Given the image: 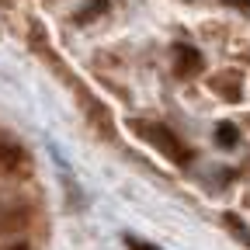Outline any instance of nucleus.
<instances>
[{
  "label": "nucleus",
  "mask_w": 250,
  "mask_h": 250,
  "mask_svg": "<svg viewBox=\"0 0 250 250\" xmlns=\"http://www.w3.org/2000/svg\"><path fill=\"white\" fill-rule=\"evenodd\" d=\"M174 73L177 77H195V73H202V52L198 49H191V45H184V42H177L174 45Z\"/></svg>",
  "instance_id": "2"
},
{
  "label": "nucleus",
  "mask_w": 250,
  "mask_h": 250,
  "mask_svg": "<svg viewBox=\"0 0 250 250\" xmlns=\"http://www.w3.org/2000/svg\"><path fill=\"white\" fill-rule=\"evenodd\" d=\"M226 226H233V233H236V236H240L243 243H250V236H247V226L240 223V219H236V215H226Z\"/></svg>",
  "instance_id": "5"
},
{
  "label": "nucleus",
  "mask_w": 250,
  "mask_h": 250,
  "mask_svg": "<svg viewBox=\"0 0 250 250\" xmlns=\"http://www.w3.org/2000/svg\"><path fill=\"white\" fill-rule=\"evenodd\" d=\"M215 139H219V146L233 149V146L240 143V129H236L233 122H223V125H219V129H215Z\"/></svg>",
  "instance_id": "4"
},
{
  "label": "nucleus",
  "mask_w": 250,
  "mask_h": 250,
  "mask_svg": "<svg viewBox=\"0 0 250 250\" xmlns=\"http://www.w3.org/2000/svg\"><path fill=\"white\" fill-rule=\"evenodd\" d=\"M223 4H229V7H236L240 14H250V0H223Z\"/></svg>",
  "instance_id": "7"
},
{
  "label": "nucleus",
  "mask_w": 250,
  "mask_h": 250,
  "mask_svg": "<svg viewBox=\"0 0 250 250\" xmlns=\"http://www.w3.org/2000/svg\"><path fill=\"white\" fill-rule=\"evenodd\" d=\"M125 247H129V250H160V247L143 243V240H136V236H125Z\"/></svg>",
  "instance_id": "6"
},
{
  "label": "nucleus",
  "mask_w": 250,
  "mask_h": 250,
  "mask_svg": "<svg viewBox=\"0 0 250 250\" xmlns=\"http://www.w3.org/2000/svg\"><path fill=\"white\" fill-rule=\"evenodd\" d=\"M11 250H28V247H24V243H21V247H11Z\"/></svg>",
  "instance_id": "8"
},
{
  "label": "nucleus",
  "mask_w": 250,
  "mask_h": 250,
  "mask_svg": "<svg viewBox=\"0 0 250 250\" xmlns=\"http://www.w3.org/2000/svg\"><path fill=\"white\" fill-rule=\"evenodd\" d=\"M139 136H146L156 149L164 153V156H170L174 164H181V167H184V164H191V149H188V146L167 129V125H139Z\"/></svg>",
  "instance_id": "1"
},
{
  "label": "nucleus",
  "mask_w": 250,
  "mask_h": 250,
  "mask_svg": "<svg viewBox=\"0 0 250 250\" xmlns=\"http://www.w3.org/2000/svg\"><path fill=\"white\" fill-rule=\"evenodd\" d=\"M0 167L7 174H18L24 167V149L18 143H0Z\"/></svg>",
  "instance_id": "3"
}]
</instances>
